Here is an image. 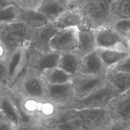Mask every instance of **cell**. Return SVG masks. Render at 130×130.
<instances>
[{
	"mask_svg": "<svg viewBox=\"0 0 130 130\" xmlns=\"http://www.w3.org/2000/svg\"><path fill=\"white\" fill-rule=\"evenodd\" d=\"M31 30L19 20L0 24V41L10 53L17 48L29 46Z\"/></svg>",
	"mask_w": 130,
	"mask_h": 130,
	"instance_id": "1",
	"label": "cell"
},
{
	"mask_svg": "<svg viewBox=\"0 0 130 130\" xmlns=\"http://www.w3.org/2000/svg\"><path fill=\"white\" fill-rule=\"evenodd\" d=\"M47 83L42 74L29 69L10 91L24 98L45 100Z\"/></svg>",
	"mask_w": 130,
	"mask_h": 130,
	"instance_id": "2",
	"label": "cell"
},
{
	"mask_svg": "<svg viewBox=\"0 0 130 130\" xmlns=\"http://www.w3.org/2000/svg\"><path fill=\"white\" fill-rule=\"evenodd\" d=\"M75 116L80 121L82 129H110L113 124L108 107L73 109Z\"/></svg>",
	"mask_w": 130,
	"mask_h": 130,
	"instance_id": "3",
	"label": "cell"
},
{
	"mask_svg": "<svg viewBox=\"0 0 130 130\" xmlns=\"http://www.w3.org/2000/svg\"><path fill=\"white\" fill-rule=\"evenodd\" d=\"M115 0H97L82 6L84 20L94 29L110 24L112 20V9Z\"/></svg>",
	"mask_w": 130,
	"mask_h": 130,
	"instance_id": "4",
	"label": "cell"
},
{
	"mask_svg": "<svg viewBox=\"0 0 130 130\" xmlns=\"http://www.w3.org/2000/svg\"><path fill=\"white\" fill-rule=\"evenodd\" d=\"M119 94L115 89L108 82L87 96L75 99L67 107L62 109H92L105 107Z\"/></svg>",
	"mask_w": 130,
	"mask_h": 130,
	"instance_id": "5",
	"label": "cell"
},
{
	"mask_svg": "<svg viewBox=\"0 0 130 130\" xmlns=\"http://www.w3.org/2000/svg\"><path fill=\"white\" fill-rule=\"evenodd\" d=\"M107 107L113 121L110 129H130V90L116 96Z\"/></svg>",
	"mask_w": 130,
	"mask_h": 130,
	"instance_id": "6",
	"label": "cell"
},
{
	"mask_svg": "<svg viewBox=\"0 0 130 130\" xmlns=\"http://www.w3.org/2000/svg\"><path fill=\"white\" fill-rule=\"evenodd\" d=\"M95 35L97 48L130 51V47L126 39L117 32L110 24L96 29Z\"/></svg>",
	"mask_w": 130,
	"mask_h": 130,
	"instance_id": "7",
	"label": "cell"
},
{
	"mask_svg": "<svg viewBox=\"0 0 130 130\" xmlns=\"http://www.w3.org/2000/svg\"><path fill=\"white\" fill-rule=\"evenodd\" d=\"M75 99L72 81L64 84H47L45 100L52 102L61 109L67 107Z\"/></svg>",
	"mask_w": 130,
	"mask_h": 130,
	"instance_id": "8",
	"label": "cell"
},
{
	"mask_svg": "<svg viewBox=\"0 0 130 130\" xmlns=\"http://www.w3.org/2000/svg\"><path fill=\"white\" fill-rule=\"evenodd\" d=\"M78 27L58 30L50 41V50L61 53L75 52L78 44Z\"/></svg>",
	"mask_w": 130,
	"mask_h": 130,
	"instance_id": "9",
	"label": "cell"
},
{
	"mask_svg": "<svg viewBox=\"0 0 130 130\" xmlns=\"http://www.w3.org/2000/svg\"><path fill=\"white\" fill-rule=\"evenodd\" d=\"M29 69L42 74L48 70L58 66L61 53L56 51L40 52L29 49Z\"/></svg>",
	"mask_w": 130,
	"mask_h": 130,
	"instance_id": "10",
	"label": "cell"
},
{
	"mask_svg": "<svg viewBox=\"0 0 130 130\" xmlns=\"http://www.w3.org/2000/svg\"><path fill=\"white\" fill-rule=\"evenodd\" d=\"M106 82V76H85L77 74L73 76L72 79L75 99L87 96L103 86Z\"/></svg>",
	"mask_w": 130,
	"mask_h": 130,
	"instance_id": "11",
	"label": "cell"
},
{
	"mask_svg": "<svg viewBox=\"0 0 130 130\" xmlns=\"http://www.w3.org/2000/svg\"><path fill=\"white\" fill-rule=\"evenodd\" d=\"M57 30L52 22L41 27L32 29L28 48L40 52L50 51L49 48L50 41Z\"/></svg>",
	"mask_w": 130,
	"mask_h": 130,
	"instance_id": "12",
	"label": "cell"
},
{
	"mask_svg": "<svg viewBox=\"0 0 130 130\" xmlns=\"http://www.w3.org/2000/svg\"><path fill=\"white\" fill-rule=\"evenodd\" d=\"M78 30V44L75 52L82 58L97 49L95 29L83 19Z\"/></svg>",
	"mask_w": 130,
	"mask_h": 130,
	"instance_id": "13",
	"label": "cell"
},
{
	"mask_svg": "<svg viewBox=\"0 0 130 130\" xmlns=\"http://www.w3.org/2000/svg\"><path fill=\"white\" fill-rule=\"evenodd\" d=\"M0 116L16 128H22V121L17 105L8 90L0 96Z\"/></svg>",
	"mask_w": 130,
	"mask_h": 130,
	"instance_id": "14",
	"label": "cell"
},
{
	"mask_svg": "<svg viewBox=\"0 0 130 130\" xmlns=\"http://www.w3.org/2000/svg\"><path fill=\"white\" fill-rule=\"evenodd\" d=\"M108 69L99 57L97 49L82 57L79 67V74L85 76H106Z\"/></svg>",
	"mask_w": 130,
	"mask_h": 130,
	"instance_id": "15",
	"label": "cell"
},
{
	"mask_svg": "<svg viewBox=\"0 0 130 130\" xmlns=\"http://www.w3.org/2000/svg\"><path fill=\"white\" fill-rule=\"evenodd\" d=\"M18 20L24 23L30 29L41 27L52 22L46 15L36 8H28L20 5Z\"/></svg>",
	"mask_w": 130,
	"mask_h": 130,
	"instance_id": "16",
	"label": "cell"
},
{
	"mask_svg": "<svg viewBox=\"0 0 130 130\" xmlns=\"http://www.w3.org/2000/svg\"><path fill=\"white\" fill-rule=\"evenodd\" d=\"M84 17L79 8L69 9L52 22L57 30L78 27L82 22Z\"/></svg>",
	"mask_w": 130,
	"mask_h": 130,
	"instance_id": "17",
	"label": "cell"
},
{
	"mask_svg": "<svg viewBox=\"0 0 130 130\" xmlns=\"http://www.w3.org/2000/svg\"><path fill=\"white\" fill-rule=\"evenodd\" d=\"M36 9L52 22L70 9L69 0H43Z\"/></svg>",
	"mask_w": 130,
	"mask_h": 130,
	"instance_id": "18",
	"label": "cell"
},
{
	"mask_svg": "<svg viewBox=\"0 0 130 130\" xmlns=\"http://www.w3.org/2000/svg\"><path fill=\"white\" fill-rule=\"evenodd\" d=\"M106 79L115 89L119 95L130 90V72L108 70L106 74Z\"/></svg>",
	"mask_w": 130,
	"mask_h": 130,
	"instance_id": "19",
	"label": "cell"
},
{
	"mask_svg": "<svg viewBox=\"0 0 130 130\" xmlns=\"http://www.w3.org/2000/svg\"><path fill=\"white\" fill-rule=\"evenodd\" d=\"M97 50L103 64L108 70L124 59L130 53V51L119 49L97 48Z\"/></svg>",
	"mask_w": 130,
	"mask_h": 130,
	"instance_id": "20",
	"label": "cell"
},
{
	"mask_svg": "<svg viewBox=\"0 0 130 130\" xmlns=\"http://www.w3.org/2000/svg\"><path fill=\"white\" fill-rule=\"evenodd\" d=\"M80 59L81 58L75 52L62 53L57 67L74 76L79 72Z\"/></svg>",
	"mask_w": 130,
	"mask_h": 130,
	"instance_id": "21",
	"label": "cell"
},
{
	"mask_svg": "<svg viewBox=\"0 0 130 130\" xmlns=\"http://www.w3.org/2000/svg\"><path fill=\"white\" fill-rule=\"evenodd\" d=\"M42 75L46 83L50 85L66 83L72 81L73 77V76L58 67L48 70Z\"/></svg>",
	"mask_w": 130,
	"mask_h": 130,
	"instance_id": "22",
	"label": "cell"
},
{
	"mask_svg": "<svg viewBox=\"0 0 130 130\" xmlns=\"http://www.w3.org/2000/svg\"><path fill=\"white\" fill-rule=\"evenodd\" d=\"M112 20L115 19H130L129 0H115L112 6Z\"/></svg>",
	"mask_w": 130,
	"mask_h": 130,
	"instance_id": "23",
	"label": "cell"
},
{
	"mask_svg": "<svg viewBox=\"0 0 130 130\" xmlns=\"http://www.w3.org/2000/svg\"><path fill=\"white\" fill-rule=\"evenodd\" d=\"M20 5L16 4L0 10V24L17 21Z\"/></svg>",
	"mask_w": 130,
	"mask_h": 130,
	"instance_id": "24",
	"label": "cell"
},
{
	"mask_svg": "<svg viewBox=\"0 0 130 130\" xmlns=\"http://www.w3.org/2000/svg\"><path fill=\"white\" fill-rule=\"evenodd\" d=\"M110 24L117 32L125 39L130 32V19H115Z\"/></svg>",
	"mask_w": 130,
	"mask_h": 130,
	"instance_id": "25",
	"label": "cell"
},
{
	"mask_svg": "<svg viewBox=\"0 0 130 130\" xmlns=\"http://www.w3.org/2000/svg\"><path fill=\"white\" fill-rule=\"evenodd\" d=\"M74 111V110H73ZM75 114V113H74ZM54 129H82V125L80 121L77 117L74 118L63 122L62 123L57 124L55 126Z\"/></svg>",
	"mask_w": 130,
	"mask_h": 130,
	"instance_id": "26",
	"label": "cell"
},
{
	"mask_svg": "<svg viewBox=\"0 0 130 130\" xmlns=\"http://www.w3.org/2000/svg\"><path fill=\"white\" fill-rule=\"evenodd\" d=\"M6 60H0V84L8 90V78Z\"/></svg>",
	"mask_w": 130,
	"mask_h": 130,
	"instance_id": "27",
	"label": "cell"
},
{
	"mask_svg": "<svg viewBox=\"0 0 130 130\" xmlns=\"http://www.w3.org/2000/svg\"><path fill=\"white\" fill-rule=\"evenodd\" d=\"M108 70L113 71H119V72H130V53L124 59Z\"/></svg>",
	"mask_w": 130,
	"mask_h": 130,
	"instance_id": "28",
	"label": "cell"
},
{
	"mask_svg": "<svg viewBox=\"0 0 130 130\" xmlns=\"http://www.w3.org/2000/svg\"><path fill=\"white\" fill-rule=\"evenodd\" d=\"M97 0H69L70 9L80 8L82 6Z\"/></svg>",
	"mask_w": 130,
	"mask_h": 130,
	"instance_id": "29",
	"label": "cell"
},
{
	"mask_svg": "<svg viewBox=\"0 0 130 130\" xmlns=\"http://www.w3.org/2000/svg\"><path fill=\"white\" fill-rule=\"evenodd\" d=\"M16 128L11 123L1 118L0 119V130L15 129Z\"/></svg>",
	"mask_w": 130,
	"mask_h": 130,
	"instance_id": "30",
	"label": "cell"
},
{
	"mask_svg": "<svg viewBox=\"0 0 130 130\" xmlns=\"http://www.w3.org/2000/svg\"><path fill=\"white\" fill-rule=\"evenodd\" d=\"M9 54L10 53L5 46L0 41V60H6Z\"/></svg>",
	"mask_w": 130,
	"mask_h": 130,
	"instance_id": "31",
	"label": "cell"
},
{
	"mask_svg": "<svg viewBox=\"0 0 130 130\" xmlns=\"http://www.w3.org/2000/svg\"><path fill=\"white\" fill-rule=\"evenodd\" d=\"M16 4L20 5L18 0H0V10Z\"/></svg>",
	"mask_w": 130,
	"mask_h": 130,
	"instance_id": "32",
	"label": "cell"
},
{
	"mask_svg": "<svg viewBox=\"0 0 130 130\" xmlns=\"http://www.w3.org/2000/svg\"><path fill=\"white\" fill-rule=\"evenodd\" d=\"M7 90H8L7 89L5 88L4 86H3L2 85L0 84V96H1V95H2L3 93H5L6 92Z\"/></svg>",
	"mask_w": 130,
	"mask_h": 130,
	"instance_id": "33",
	"label": "cell"
},
{
	"mask_svg": "<svg viewBox=\"0 0 130 130\" xmlns=\"http://www.w3.org/2000/svg\"><path fill=\"white\" fill-rule=\"evenodd\" d=\"M126 41H127V43H128L129 46V47H130V32L129 33L128 35H127V36H126Z\"/></svg>",
	"mask_w": 130,
	"mask_h": 130,
	"instance_id": "34",
	"label": "cell"
},
{
	"mask_svg": "<svg viewBox=\"0 0 130 130\" xmlns=\"http://www.w3.org/2000/svg\"><path fill=\"white\" fill-rule=\"evenodd\" d=\"M1 119V116H0V119Z\"/></svg>",
	"mask_w": 130,
	"mask_h": 130,
	"instance_id": "35",
	"label": "cell"
},
{
	"mask_svg": "<svg viewBox=\"0 0 130 130\" xmlns=\"http://www.w3.org/2000/svg\"><path fill=\"white\" fill-rule=\"evenodd\" d=\"M129 1H130V0H129Z\"/></svg>",
	"mask_w": 130,
	"mask_h": 130,
	"instance_id": "36",
	"label": "cell"
}]
</instances>
